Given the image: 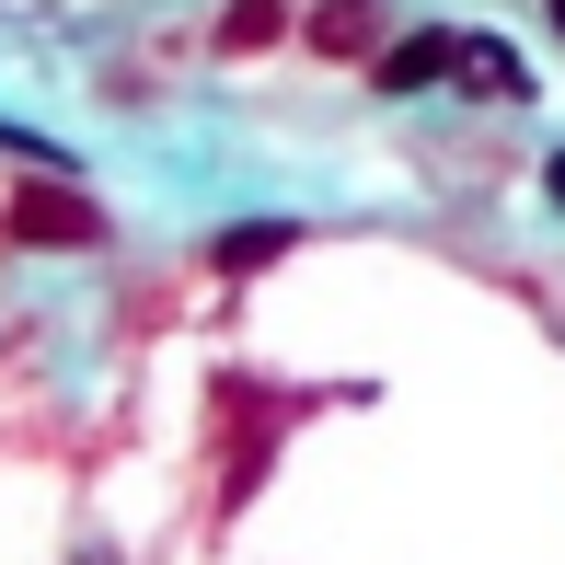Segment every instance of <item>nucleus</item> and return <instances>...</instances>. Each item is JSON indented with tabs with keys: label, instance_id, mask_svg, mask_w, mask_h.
<instances>
[{
	"label": "nucleus",
	"instance_id": "obj_1",
	"mask_svg": "<svg viewBox=\"0 0 565 565\" xmlns=\"http://www.w3.org/2000/svg\"><path fill=\"white\" fill-rule=\"evenodd\" d=\"M0 243L12 254H82V243H105V209L70 196L58 173H35V185H12V209H0Z\"/></svg>",
	"mask_w": 565,
	"mask_h": 565
},
{
	"label": "nucleus",
	"instance_id": "obj_3",
	"mask_svg": "<svg viewBox=\"0 0 565 565\" xmlns=\"http://www.w3.org/2000/svg\"><path fill=\"white\" fill-rule=\"evenodd\" d=\"M277 254H300V231H289V220H243V231H220V243H209V266H220V277H266Z\"/></svg>",
	"mask_w": 565,
	"mask_h": 565
},
{
	"label": "nucleus",
	"instance_id": "obj_8",
	"mask_svg": "<svg viewBox=\"0 0 565 565\" xmlns=\"http://www.w3.org/2000/svg\"><path fill=\"white\" fill-rule=\"evenodd\" d=\"M543 12H554V35H565V0H543Z\"/></svg>",
	"mask_w": 565,
	"mask_h": 565
},
{
	"label": "nucleus",
	"instance_id": "obj_7",
	"mask_svg": "<svg viewBox=\"0 0 565 565\" xmlns=\"http://www.w3.org/2000/svg\"><path fill=\"white\" fill-rule=\"evenodd\" d=\"M543 196H554V209H565V162H554V173H543Z\"/></svg>",
	"mask_w": 565,
	"mask_h": 565
},
{
	"label": "nucleus",
	"instance_id": "obj_6",
	"mask_svg": "<svg viewBox=\"0 0 565 565\" xmlns=\"http://www.w3.org/2000/svg\"><path fill=\"white\" fill-rule=\"evenodd\" d=\"M312 46L358 58V46H370V0H323V12H312Z\"/></svg>",
	"mask_w": 565,
	"mask_h": 565
},
{
	"label": "nucleus",
	"instance_id": "obj_2",
	"mask_svg": "<svg viewBox=\"0 0 565 565\" xmlns=\"http://www.w3.org/2000/svg\"><path fill=\"white\" fill-rule=\"evenodd\" d=\"M450 70H461V35L427 23V35H393V46H381L370 82H381V93H427V82H450Z\"/></svg>",
	"mask_w": 565,
	"mask_h": 565
},
{
	"label": "nucleus",
	"instance_id": "obj_5",
	"mask_svg": "<svg viewBox=\"0 0 565 565\" xmlns=\"http://www.w3.org/2000/svg\"><path fill=\"white\" fill-rule=\"evenodd\" d=\"M277 35H289V0H231V12H220V46H231V58H243V46H277Z\"/></svg>",
	"mask_w": 565,
	"mask_h": 565
},
{
	"label": "nucleus",
	"instance_id": "obj_4",
	"mask_svg": "<svg viewBox=\"0 0 565 565\" xmlns=\"http://www.w3.org/2000/svg\"><path fill=\"white\" fill-rule=\"evenodd\" d=\"M461 82H484L497 105H531V70H520V46H508V35H461Z\"/></svg>",
	"mask_w": 565,
	"mask_h": 565
}]
</instances>
